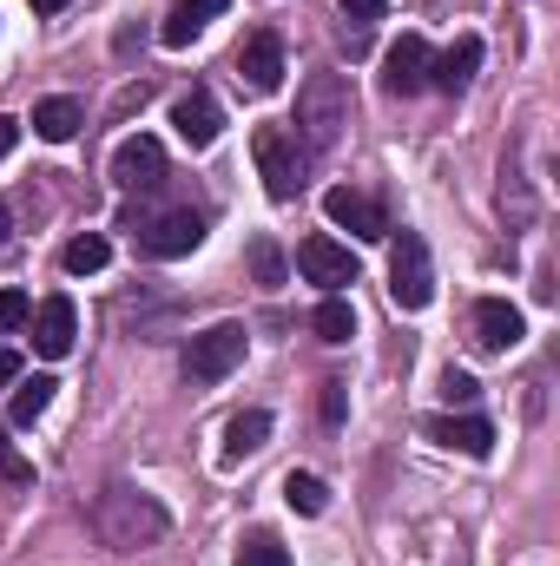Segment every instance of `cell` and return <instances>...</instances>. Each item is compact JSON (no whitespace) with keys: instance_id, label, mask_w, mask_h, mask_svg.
Wrapping results in <instances>:
<instances>
[{"instance_id":"1","label":"cell","mask_w":560,"mask_h":566,"mask_svg":"<svg viewBox=\"0 0 560 566\" xmlns=\"http://www.w3.org/2000/svg\"><path fill=\"white\" fill-rule=\"evenodd\" d=\"M343 126H350V80L343 73H310L303 93H297V133L290 139H303L310 151H330L343 139Z\"/></svg>"},{"instance_id":"2","label":"cell","mask_w":560,"mask_h":566,"mask_svg":"<svg viewBox=\"0 0 560 566\" xmlns=\"http://www.w3.org/2000/svg\"><path fill=\"white\" fill-rule=\"evenodd\" d=\"M93 527H100V541H106V547L139 554V547H152V541L165 534V514L145 501L139 488H106V494H100V507H93Z\"/></svg>"},{"instance_id":"3","label":"cell","mask_w":560,"mask_h":566,"mask_svg":"<svg viewBox=\"0 0 560 566\" xmlns=\"http://www.w3.org/2000/svg\"><path fill=\"white\" fill-rule=\"evenodd\" d=\"M245 343H251L245 323H211V329H198V336L185 343V376H191V382H225V376L245 363Z\"/></svg>"},{"instance_id":"4","label":"cell","mask_w":560,"mask_h":566,"mask_svg":"<svg viewBox=\"0 0 560 566\" xmlns=\"http://www.w3.org/2000/svg\"><path fill=\"white\" fill-rule=\"evenodd\" d=\"M251 158H258V178H265V191L278 205H290L303 191V151H297V139L283 126H258L251 133Z\"/></svg>"},{"instance_id":"5","label":"cell","mask_w":560,"mask_h":566,"mask_svg":"<svg viewBox=\"0 0 560 566\" xmlns=\"http://www.w3.org/2000/svg\"><path fill=\"white\" fill-rule=\"evenodd\" d=\"M390 296L403 310H428V296H435V271H428L422 231H396V244H390Z\"/></svg>"},{"instance_id":"6","label":"cell","mask_w":560,"mask_h":566,"mask_svg":"<svg viewBox=\"0 0 560 566\" xmlns=\"http://www.w3.org/2000/svg\"><path fill=\"white\" fill-rule=\"evenodd\" d=\"M205 244V211H165V218H139V251L145 258H185Z\"/></svg>"},{"instance_id":"7","label":"cell","mask_w":560,"mask_h":566,"mask_svg":"<svg viewBox=\"0 0 560 566\" xmlns=\"http://www.w3.org/2000/svg\"><path fill=\"white\" fill-rule=\"evenodd\" d=\"M323 218H330L336 231H350V238H363V244H376V238H390V218H383V205H376V198H363V191H350V185H336V191L323 198Z\"/></svg>"},{"instance_id":"8","label":"cell","mask_w":560,"mask_h":566,"mask_svg":"<svg viewBox=\"0 0 560 566\" xmlns=\"http://www.w3.org/2000/svg\"><path fill=\"white\" fill-rule=\"evenodd\" d=\"M428 60H435L428 40H422V33H403V40L383 53V93H390V99L422 93V86H428Z\"/></svg>"},{"instance_id":"9","label":"cell","mask_w":560,"mask_h":566,"mask_svg":"<svg viewBox=\"0 0 560 566\" xmlns=\"http://www.w3.org/2000/svg\"><path fill=\"white\" fill-rule=\"evenodd\" d=\"M113 185L120 191H158L165 185V145L158 139H126L120 151H113Z\"/></svg>"},{"instance_id":"10","label":"cell","mask_w":560,"mask_h":566,"mask_svg":"<svg viewBox=\"0 0 560 566\" xmlns=\"http://www.w3.org/2000/svg\"><path fill=\"white\" fill-rule=\"evenodd\" d=\"M238 80H245L251 93H278L283 86V40L271 27H258V33L238 46Z\"/></svg>"},{"instance_id":"11","label":"cell","mask_w":560,"mask_h":566,"mask_svg":"<svg viewBox=\"0 0 560 566\" xmlns=\"http://www.w3.org/2000/svg\"><path fill=\"white\" fill-rule=\"evenodd\" d=\"M297 271H303L310 283H323V290L336 296L343 283H356V258H350L336 238H303V244H297Z\"/></svg>"},{"instance_id":"12","label":"cell","mask_w":560,"mask_h":566,"mask_svg":"<svg viewBox=\"0 0 560 566\" xmlns=\"http://www.w3.org/2000/svg\"><path fill=\"white\" fill-rule=\"evenodd\" d=\"M73 336H80V310H73V296H46V303L33 310V349H40L46 363H60V356L73 349Z\"/></svg>"},{"instance_id":"13","label":"cell","mask_w":560,"mask_h":566,"mask_svg":"<svg viewBox=\"0 0 560 566\" xmlns=\"http://www.w3.org/2000/svg\"><path fill=\"white\" fill-rule=\"evenodd\" d=\"M521 336H528V323H521L515 303H501V296H481V303H475V343H481L488 356H508Z\"/></svg>"},{"instance_id":"14","label":"cell","mask_w":560,"mask_h":566,"mask_svg":"<svg viewBox=\"0 0 560 566\" xmlns=\"http://www.w3.org/2000/svg\"><path fill=\"white\" fill-rule=\"evenodd\" d=\"M172 126H178V139L191 145V151H205V145L225 133V113H218V99H211L205 86H191V93L172 106Z\"/></svg>"},{"instance_id":"15","label":"cell","mask_w":560,"mask_h":566,"mask_svg":"<svg viewBox=\"0 0 560 566\" xmlns=\"http://www.w3.org/2000/svg\"><path fill=\"white\" fill-rule=\"evenodd\" d=\"M428 441H442V448H455V454H468V461L495 454V428L481 422V416H435V422H428Z\"/></svg>"},{"instance_id":"16","label":"cell","mask_w":560,"mask_h":566,"mask_svg":"<svg viewBox=\"0 0 560 566\" xmlns=\"http://www.w3.org/2000/svg\"><path fill=\"white\" fill-rule=\"evenodd\" d=\"M475 66H481V40H475V33H462L442 60H428V86H442V93H468Z\"/></svg>"},{"instance_id":"17","label":"cell","mask_w":560,"mask_h":566,"mask_svg":"<svg viewBox=\"0 0 560 566\" xmlns=\"http://www.w3.org/2000/svg\"><path fill=\"white\" fill-rule=\"evenodd\" d=\"M225 7H231V0H178V7L165 13L158 40H165V46H191V40H198V33H205V27H211Z\"/></svg>"},{"instance_id":"18","label":"cell","mask_w":560,"mask_h":566,"mask_svg":"<svg viewBox=\"0 0 560 566\" xmlns=\"http://www.w3.org/2000/svg\"><path fill=\"white\" fill-rule=\"evenodd\" d=\"M80 126H86V113H80V99H66V93H60V99H40V106H33V133H40V139L66 145L73 133H80Z\"/></svg>"},{"instance_id":"19","label":"cell","mask_w":560,"mask_h":566,"mask_svg":"<svg viewBox=\"0 0 560 566\" xmlns=\"http://www.w3.org/2000/svg\"><path fill=\"white\" fill-rule=\"evenodd\" d=\"M265 441H271V416L265 409H245V416H231V428H225V461H245Z\"/></svg>"},{"instance_id":"20","label":"cell","mask_w":560,"mask_h":566,"mask_svg":"<svg viewBox=\"0 0 560 566\" xmlns=\"http://www.w3.org/2000/svg\"><path fill=\"white\" fill-rule=\"evenodd\" d=\"M310 329H317L323 343H350V336H356V310H350L343 296H323L317 316H310Z\"/></svg>"},{"instance_id":"21","label":"cell","mask_w":560,"mask_h":566,"mask_svg":"<svg viewBox=\"0 0 560 566\" xmlns=\"http://www.w3.org/2000/svg\"><path fill=\"white\" fill-rule=\"evenodd\" d=\"M53 389H60L53 376L20 382V389H13V428H33V422H40V416H46V402H53Z\"/></svg>"},{"instance_id":"22","label":"cell","mask_w":560,"mask_h":566,"mask_svg":"<svg viewBox=\"0 0 560 566\" xmlns=\"http://www.w3.org/2000/svg\"><path fill=\"white\" fill-rule=\"evenodd\" d=\"M106 258H113V244L86 231V238H73V244H66V258H60V264H66L73 277H93V271H106Z\"/></svg>"},{"instance_id":"23","label":"cell","mask_w":560,"mask_h":566,"mask_svg":"<svg viewBox=\"0 0 560 566\" xmlns=\"http://www.w3.org/2000/svg\"><path fill=\"white\" fill-rule=\"evenodd\" d=\"M283 501H290L297 514H323V507H330V488H323L317 474H283Z\"/></svg>"},{"instance_id":"24","label":"cell","mask_w":560,"mask_h":566,"mask_svg":"<svg viewBox=\"0 0 560 566\" xmlns=\"http://www.w3.org/2000/svg\"><path fill=\"white\" fill-rule=\"evenodd\" d=\"M251 277L265 283V290H278V283H283V251L271 244V238H258V244H251Z\"/></svg>"},{"instance_id":"25","label":"cell","mask_w":560,"mask_h":566,"mask_svg":"<svg viewBox=\"0 0 560 566\" xmlns=\"http://www.w3.org/2000/svg\"><path fill=\"white\" fill-rule=\"evenodd\" d=\"M238 566H290V554H283L271 534H251V541L238 547Z\"/></svg>"},{"instance_id":"26","label":"cell","mask_w":560,"mask_h":566,"mask_svg":"<svg viewBox=\"0 0 560 566\" xmlns=\"http://www.w3.org/2000/svg\"><path fill=\"white\" fill-rule=\"evenodd\" d=\"M442 396H448L455 409H468L481 389H475V376H468V369H442Z\"/></svg>"},{"instance_id":"27","label":"cell","mask_w":560,"mask_h":566,"mask_svg":"<svg viewBox=\"0 0 560 566\" xmlns=\"http://www.w3.org/2000/svg\"><path fill=\"white\" fill-rule=\"evenodd\" d=\"M33 316V303H27V290H0V329H20Z\"/></svg>"},{"instance_id":"28","label":"cell","mask_w":560,"mask_h":566,"mask_svg":"<svg viewBox=\"0 0 560 566\" xmlns=\"http://www.w3.org/2000/svg\"><path fill=\"white\" fill-rule=\"evenodd\" d=\"M383 7H390V0H343V13H350L356 27H370V20H383Z\"/></svg>"},{"instance_id":"29","label":"cell","mask_w":560,"mask_h":566,"mask_svg":"<svg viewBox=\"0 0 560 566\" xmlns=\"http://www.w3.org/2000/svg\"><path fill=\"white\" fill-rule=\"evenodd\" d=\"M323 422H343V382H323Z\"/></svg>"},{"instance_id":"30","label":"cell","mask_w":560,"mask_h":566,"mask_svg":"<svg viewBox=\"0 0 560 566\" xmlns=\"http://www.w3.org/2000/svg\"><path fill=\"white\" fill-rule=\"evenodd\" d=\"M0 468H7V474H13V481H27V474H33V468H27V461H20V454H13V448H7V428H0Z\"/></svg>"},{"instance_id":"31","label":"cell","mask_w":560,"mask_h":566,"mask_svg":"<svg viewBox=\"0 0 560 566\" xmlns=\"http://www.w3.org/2000/svg\"><path fill=\"white\" fill-rule=\"evenodd\" d=\"M13 376H20V356H13V349H0V389H7Z\"/></svg>"},{"instance_id":"32","label":"cell","mask_w":560,"mask_h":566,"mask_svg":"<svg viewBox=\"0 0 560 566\" xmlns=\"http://www.w3.org/2000/svg\"><path fill=\"white\" fill-rule=\"evenodd\" d=\"M13 139H20V126H13V119H0V158L13 151Z\"/></svg>"},{"instance_id":"33","label":"cell","mask_w":560,"mask_h":566,"mask_svg":"<svg viewBox=\"0 0 560 566\" xmlns=\"http://www.w3.org/2000/svg\"><path fill=\"white\" fill-rule=\"evenodd\" d=\"M33 13H60V7H73V0H27Z\"/></svg>"},{"instance_id":"34","label":"cell","mask_w":560,"mask_h":566,"mask_svg":"<svg viewBox=\"0 0 560 566\" xmlns=\"http://www.w3.org/2000/svg\"><path fill=\"white\" fill-rule=\"evenodd\" d=\"M7 231H13V218H7V205H0V244H7Z\"/></svg>"}]
</instances>
